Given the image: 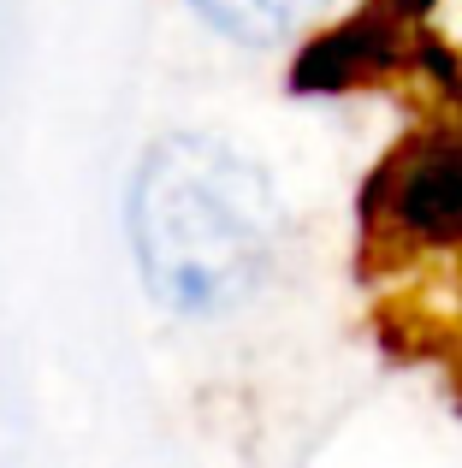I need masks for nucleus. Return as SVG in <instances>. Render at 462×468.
<instances>
[{
    "label": "nucleus",
    "mask_w": 462,
    "mask_h": 468,
    "mask_svg": "<svg viewBox=\"0 0 462 468\" xmlns=\"http://www.w3.org/2000/svg\"><path fill=\"white\" fill-rule=\"evenodd\" d=\"M278 207L237 149L173 131L131 178V255L161 309L214 320L249 303L273 273Z\"/></svg>",
    "instance_id": "f257e3e1"
},
{
    "label": "nucleus",
    "mask_w": 462,
    "mask_h": 468,
    "mask_svg": "<svg viewBox=\"0 0 462 468\" xmlns=\"http://www.w3.org/2000/svg\"><path fill=\"white\" fill-rule=\"evenodd\" d=\"M190 6L237 42H285L320 18L326 0H190Z\"/></svg>",
    "instance_id": "f03ea898"
}]
</instances>
